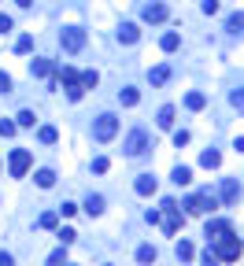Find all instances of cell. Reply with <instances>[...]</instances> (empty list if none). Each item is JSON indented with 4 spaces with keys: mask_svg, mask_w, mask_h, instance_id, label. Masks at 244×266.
<instances>
[{
    "mask_svg": "<svg viewBox=\"0 0 244 266\" xmlns=\"http://www.w3.org/2000/svg\"><path fill=\"white\" fill-rule=\"evenodd\" d=\"M211 244H215V255H218V262H237V259H240V252H244V240L237 237V233H226V237L211 240Z\"/></svg>",
    "mask_w": 244,
    "mask_h": 266,
    "instance_id": "1",
    "label": "cell"
},
{
    "mask_svg": "<svg viewBox=\"0 0 244 266\" xmlns=\"http://www.w3.org/2000/svg\"><path fill=\"white\" fill-rule=\"evenodd\" d=\"M181 222H185L181 207H178L174 200H163V214H159V226H163V233H166V237H174V233L181 229Z\"/></svg>",
    "mask_w": 244,
    "mask_h": 266,
    "instance_id": "2",
    "label": "cell"
},
{
    "mask_svg": "<svg viewBox=\"0 0 244 266\" xmlns=\"http://www.w3.org/2000/svg\"><path fill=\"white\" fill-rule=\"evenodd\" d=\"M59 49H63V52H82L85 49V30L82 26H67L63 30V34H59Z\"/></svg>",
    "mask_w": 244,
    "mask_h": 266,
    "instance_id": "3",
    "label": "cell"
},
{
    "mask_svg": "<svg viewBox=\"0 0 244 266\" xmlns=\"http://www.w3.org/2000/svg\"><path fill=\"white\" fill-rule=\"evenodd\" d=\"M218 207V196H211V192H192L185 200V211L189 214H207V211H215Z\"/></svg>",
    "mask_w": 244,
    "mask_h": 266,
    "instance_id": "4",
    "label": "cell"
},
{
    "mask_svg": "<svg viewBox=\"0 0 244 266\" xmlns=\"http://www.w3.org/2000/svg\"><path fill=\"white\" fill-rule=\"evenodd\" d=\"M115 133H118V118H115V115H100V118L93 122V137L100 140V144H108Z\"/></svg>",
    "mask_w": 244,
    "mask_h": 266,
    "instance_id": "5",
    "label": "cell"
},
{
    "mask_svg": "<svg viewBox=\"0 0 244 266\" xmlns=\"http://www.w3.org/2000/svg\"><path fill=\"white\" fill-rule=\"evenodd\" d=\"M122 152H126L130 159H137V155H144V152H148V133H144V130H133L126 140H122Z\"/></svg>",
    "mask_w": 244,
    "mask_h": 266,
    "instance_id": "6",
    "label": "cell"
},
{
    "mask_svg": "<svg viewBox=\"0 0 244 266\" xmlns=\"http://www.w3.org/2000/svg\"><path fill=\"white\" fill-rule=\"evenodd\" d=\"M59 82L67 85V96H70V100H82L85 89H82V74L74 70V67H63V70H59Z\"/></svg>",
    "mask_w": 244,
    "mask_h": 266,
    "instance_id": "7",
    "label": "cell"
},
{
    "mask_svg": "<svg viewBox=\"0 0 244 266\" xmlns=\"http://www.w3.org/2000/svg\"><path fill=\"white\" fill-rule=\"evenodd\" d=\"M30 163H34V155H30L26 148H15V152H11V159H8V170H11V178H26Z\"/></svg>",
    "mask_w": 244,
    "mask_h": 266,
    "instance_id": "8",
    "label": "cell"
},
{
    "mask_svg": "<svg viewBox=\"0 0 244 266\" xmlns=\"http://www.w3.org/2000/svg\"><path fill=\"white\" fill-rule=\"evenodd\" d=\"M237 200H240V185H237L233 178H222V185H218V203H226V207H233Z\"/></svg>",
    "mask_w": 244,
    "mask_h": 266,
    "instance_id": "9",
    "label": "cell"
},
{
    "mask_svg": "<svg viewBox=\"0 0 244 266\" xmlns=\"http://www.w3.org/2000/svg\"><path fill=\"white\" fill-rule=\"evenodd\" d=\"M226 233H233V226L226 222V218H211L207 229H204V237H207V240H218V237H226Z\"/></svg>",
    "mask_w": 244,
    "mask_h": 266,
    "instance_id": "10",
    "label": "cell"
},
{
    "mask_svg": "<svg viewBox=\"0 0 244 266\" xmlns=\"http://www.w3.org/2000/svg\"><path fill=\"white\" fill-rule=\"evenodd\" d=\"M141 41V26L137 22H122L118 26V44H137Z\"/></svg>",
    "mask_w": 244,
    "mask_h": 266,
    "instance_id": "11",
    "label": "cell"
},
{
    "mask_svg": "<svg viewBox=\"0 0 244 266\" xmlns=\"http://www.w3.org/2000/svg\"><path fill=\"white\" fill-rule=\"evenodd\" d=\"M144 22H163L166 19V15H170V11H166V4H159V0H156V4H144Z\"/></svg>",
    "mask_w": 244,
    "mask_h": 266,
    "instance_id": "12",
    "label": "cell"
},
{
    "mask_svg": "<svg viewBox=\"0 0 244 266\" xmlns=\"http://www.w3.org/2000/svg\"><path fill=\"white\" fill-rule=\"evenodd\" d=\"M133 189H137V196H156L159 181L152 178V174H141V178H137V185H133Z\"/></svg>",
    "mask_w": 244,
    "mask_h": 266,
    "instance_id": "13",
    "label": "cell"
},
{
    "mask_svg": "<svg viewBox=\"0 0 244 266\" xmlns=\"http://www.w3.org/2000/svg\"><path fill=\"white\" fill-rule=\"evenodd\" d=\"M148 82L156 85V89H159V85H166V82H170V67H166V63L152 67V70H148Z\"/></svg>",
    "mask_w": 244,
    "mask_h": 266,
    "instance_id": "14",
    "label": "cell"
},
{
    "mask_svg": "<svg viewBox=\"0 0 244 266\" xmlns=\"http://www.w3.org/2000/svg\"><path fill=\"white\" fill-rule=\"evenodd\" d=\"M156 259H159V252H156L152 244H141V248H137V262H141V266H152Z\"/></svg>",
    "mask_w": 244,
    "mask_h": 266,
    "instance_id": "15",
    "label": "cell"
},
{
    "mask_svg": "<svg viewBox=\"0 0 244 266\" xmlns=\"http://www.w3.org/2000/svg\"><path fill=\"white\" fill-rule=\"evenodd\" d=\"M30 74L34 78H48L52 74V59H34V63H30Z\"/></svg>",
    "mask_w": 244,
    "mask_h": 266,
    "instance_id": "16",
    "label": "cell"
},
{
    "mask_svg": "<svg viewBox=\"0 0 244 266\" xmlns=\"http://www.w3.org/2000/svg\"><path fill=\"white\" fill-rule=\"evenodd\" d=\"M200 166H207V170H218V166H222V155H218L215 148H207V152L200 155Z\"/></svg>",
    "mask_w": 244,
    "mask_h": 266,
    "instance_id": "17",
    "label": "cell"
},
{
    "mask_svg": "<svg viewBox=\"0 0 244 266\" xmlns=\"http://www.w3.org/2000/svg\"><path fill=\"white\" fill-rule=\"evenodd\" d=\"M226 30H230V34H240V37H244V11H233L230 19H226Z\"/></svg>",
    "mask_w": 244,
    "mask_h": 266,
    "instance_id": "18",
    "label": "cell"
},
{
    "mask_svg": "<svg viewBox=\"0 0 244 266\" xmlns=\"http://www.w3.org/2000/svg\"><path fill=\"white\" fill-rule=\"evenodd\" d=\"M118 100H122V107H137V100H141V92H137L133 85H126V89L118 92Z\"/></svg>",
    "mask_w": 244,
    "mask_h": 266,
    "instance_id": "19",
    "label": "cell"
},
{
    "mask_svg": "<svg viewBox=\"0 0 244 266\" xmlns=\"http://www.w3.org/2000/svg\"><path fill=\"white\" fill-rule=\"evenodd\" d=\"M170 181H174V185H189V181H192V170H189V166H174V170H170Z\"/></svg>",
    "mask_w": 244,
    "mask_h": 266,
    "instance_id": "20",
    "label": "cell"
},
{
    "mask_svg": "<svg viewBox=\"0 0 244 266\" xmlns=\"http://www.w3.org/2000/svg\"><path fill=\"white\" fill-rule=\"evenodd\" d=\"M85 211H89V218H100L104 214V196H89L85 200Z\"/></svg>",
    "mask_w": 244,
    "mask_h": 266,
    "instance_id": "21",
    "label": "cell"
},
{
    "mask_svg": "<svg viewBox=\"0 0 244 266\" xmlns=\"http://www.w3.org/2000/svg\"><path fill=\"white\" fill-rule=\"evenodd\" d=\"M156 122H159V130H170V126H174V107H170V104L159 107V118H156Z\"/></svg>",
    "mask_w": 244,
    "mask_h": 266,
    "instance_id": "22",
    "label": "cell"
},
{
    "mask_svg": "<svg viewBox=\"0 0 244 266\" xmlns=\"http://www.w3.org/2000/svg\"><path fill=\"white\" fill-rule=\"evenodd\" d=\"M204 104H207L204 92H189V96H185V107H189V111H204Z\"/></svg>",
    "mask_w": 244,
    "mask_h": 266,
    "instance_id": "23",
    "label": "cell"
},
{
    "mask_svg": "<svg viewBox=\"0 0 244 266\" xmlns=\"http://www.w3.org/2000/svg\"><path fill=\"white\" fill-rule=\"evenodd\" d=\"M34 181L41 185V189H52V185H56V174H52L48 166H44V170H37V174H34Z\"/></svg>",
    "mask_w": 244,
    "mask_h": 266,
    "instance_id": "24",
    "label": "cell"
},
{
    "mask_svg": "<svg viewBox=\"0 0 244 266\" xmlns=\"http://www.w3.org/2000/svg\"><path fill=\"white\" fill-rule=\"evenodd\" d=\"M37 137H41V144H56V140H59V130H56V126H41Z\"/></svg>",
    "mask_w": 244,
    "mask_h": 266,
    "instance_id": "25",
    "label": "cell"
},
{
    "mask_svg": "<svg viewBox=\"0 0 244 266\" xmlns=\"http://www.w3.org/2000/svg\"><path fill=\"white\" fill-rule=\"evenodd\" d=\"M174 252H178V259H181V262H189V259L196 255V248H192L189 240H178V248H174Z\"/></svg>",
    "mask_w": 244,
    "mask_h": 266,
    "instance_id": "26",
    "label": "cell"
},
{
    "mask_svg": "<svg viewBox=\"0 0 244 266\" xmlns=\"http://www.w3.org/2000/svg\"><path fill=\"white\" fill-rule=\"evenodd\" d=\"M159 44H163V52H174L178 44H181V34H174V30H170V34H163V41H159Z\"/></svg>",
    "mask_w": 244,
    "mask_h": 266,
    "instance_id": "27",
    "label": "cell"
},
{
    "mask_svg": "<svg viewBox=\"0 0 244 266\" xmlns=\"http://www.w3.org/2000/svg\"><path fill=\"white\" fill-rule=\"evenodd\" d=\"M48 266H67V248H56L48 255Z\"/></svg>",
    "mask_w": 244,
    "mask_h": 266,
    "instance_id": "28",
    "label": "cell"
},
{
    "mask_svg": "<svg viewBox=\"0 0 244 266\" xmlns=\"http://www.w3.org/2000/svg\"><path fill=\"white\" fill-rule=\"evenodd\" d=\"M74 240H78V233H74L70 226H67V229H59V244H63V248H70Z\"/></svg>",
    "mask_w": 244,
    "mask_h": 266,
    "instance_id": "29",
    "label": "cell"
},
{
    "mask_svg": "<svg viewBox=\"0 0 244 266\" xmlns=\"http://www.w3.org/2000/svg\"><path fill=\"white\" fill-rule=\"evenodd\" d=\"M96 82H100L96 70H85V74H82V89H96Z\"/></svg>",
    "mask_w": 244,
    "mask_h": 266,
    "instance_id": "30",
    "label": "cell"
},
{
    "mask_svg": "<svg viewBox=\"0 0 244 266\" xmlns=\"http://www.w3.org/2000/svg\"><path fill=\"white\" fill-rule=\"evenodd\" d=\"M34 122H37V115L30 111V107H22V111H19V126H34Z\"/></svg>",
    "mask_w": 244,
    "mask_h": 266,
    "instance_id": "31",
    "label": "cell"
},
{
    "mask_svg": "<svg viewBox=\"0 0 244 266\" xmlns=\"http://www.w3.org/2000/svg\"><path fill=\"white\" fill-rule=\"evenodd\" d=\"M37 226H41V229H56V211L41 214V218H37Z\"/></svg>",
    "mask_w": 244,
    "mask_h": 266,
    "instance_id": "32",
    "label": "cell"
},
{
    "mask_svg": "<svg viewBox=\"0 0 244 266\" xmlns=\"http://www.w3.org/2000/svg\"><path fill=\"white\" fill-rule=\"evenodd\" d=\"M15 130H19V122H0V137H15Z\"/></svg>",
    "mask_w": 244,
    "mask_h": 266,
    "instance_id": "33",
    "label": "cell"
},
{
    "mask_svg": "<svg viewBox=\"0 0 244 266\" xmlns=\"http://www.w3.org/2000/svg\"><path fill=\"white\" fill-rule=\"evenodd\" d=\"M230 104L237 107V111H244V89H233V96H230Z\"/></svg>",
    "mask_w": 244,
    "mask_h": 266,
    "instance_id": "34",
    "label": "cell"
},
{
    "mask_svg": "<svg viewBox=\"0 0 244 266\" xmlns=\"http://www.w3.org/2000/svg\"><path fill=\"white\" fill-rule=\"evenodd\" d=\"M108 166H111V163L104 159V155H96V159H93V170H96V174H108Z\"/></svg>",
    "mask_w": 244,
    "mask_h": 266,
    "instance_id": "35",
    "label": "cell"
},
{
    "mask_svg": "<svg viewBox=\"0 0 244 266\" xmlns=\"http://www.w3.org/2000/svg\"><path fill=\"white\" fill-rule=\"evenodd\" d=\"M174 144H178V148L189 144V130H174Z\"/></svg>",
    "mask_w": 244,
    "mask_h": 266,
    "instance_id": "36",
    "label": "cell"
},
{
    "mask_svg": "<svg viewBox=\"0 0 244 266\" xmlns=\"http://www.w3.org/2000/svg\"><path fill=\"white\" fill-rule=\"evenodd\" d=\"M200 8H204V15H218V0H204Z\"/></svg>",
    "mask_w": 244,
    "mask_h": 266,
    "instance_id": "37",
    "label": "cell"
},
{
    "mask_svg": "<svg viewBox=\"0 0 244 266\" xmlns=\"http://www.w3.org/2000/svg\"><path fill=\"white\" fill-rule=\"evenodd\" d=\"M4 92H11V78L0 70V96H4Z\"/></svg>",
    "mask_w": 244,
    "mask_h": 266,
    "instance_id": "38",
    "label": "cell"
},
{
    "mask_svg": "<svg viewBox=\"0 0 244 266\" xmlns=\"http://www.w3.org/2000/svg\"><path fill=\"white\" fill-rule=\"evenodd\" d=\"M11 26H15V22H11V15H0V34H8Z\"/></svg>",
    "mask_w": 244,
    "mask_h": 266,
    "instance_id": "39",
    "label": "cell"
},
{
    "mask_svg": "<svg viewBox=\"0 0 244 266\" xmlns=\"http://www.w3.org/2000/svg\"><path fill=\"white\" fill-rule=\"evenodd\" d=\"M15 49H19V52H30V49H34V41H30V37H19V44H15Z\"/></svg>",
    "mask_w": 244,
    "mask_h": 266,
    "instance_id": "40",
    "label": "cell"
},
{
    "mask_svg": "<svg viewBox=\"0 0 244 266\" xmlns=\"http://www.w3.org/2000/svg\"><path fill=\"white\" fill-rule=\"evenodd\" d=\"M0 266H15V259H11L8 252H0Z\"/></svg>",
    "mask_w": 244,
    "mask_h": 266,
    "instance_id": "41",
    "label": "cell"
},
{
    "mask_svg": "<svg viewBox=\"0 0 244 266\" xmlns=\"http://www.w3.org/2000/svg\"><path fill=\"white\" fill-rule=\"evenodd\" d=\"M15 4H19V8H34V0H15Z\"/></svg>",
    "mask_w": 244,
    "mask_h": 266,
    "instance_id": "42",
    "label": "cell"
},
{
    "mask_svg": "<svg viewBox=\"0 0 244 266\" xmlns=\"http://www.w3.org/2000/svg\"><path fill=\"white\" fill-rule=\"evenodd\" d=\"M233 148H237V152H244V137H237V144H233Z\"/></svg>",
    "mask_w": 244,
    "mask_h": 266,
    "instance_id": "43",
    "label": "cell"
},
{
    "mask_svg": "<svg viewBox=\"0 0 244 266\" xmlns=\"http://www.w3.org/2000/svg\"><path fill=\"white\" fill-rule=\"evenodd\" d=\"M108 266H111V262H108Z\"/></svg>",
    "mask_w": 244,
    "mask_h": 266,
    "instance_id": "44",
    "label": "cell"
}]
</instances>
